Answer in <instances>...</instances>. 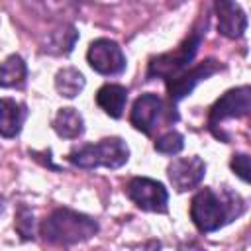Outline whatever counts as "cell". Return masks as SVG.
<instances>
[{
    "mask_svg": "<svg viewBox=\"0 0 251 251\" xmlns=\"http://www.w3.org/2000/svg\"><path fill=\"white\" fill-rule=\"evenodd\" d=\"M53 129L65 139H75L84 131L82 116L75 108H61L53 120Z\"/></svg>",
    "mask_w": 251,
    "mask_h": 251,
    "instance_id": "5bb4252c",
    "label": "cell"
},
{
    "mask_svg": "<svg viewBox=\"0 0 251 251\" xmlns=\"http://www.w3.org/2000/svg\"><path fill=\"white\" fill-rule=\"evenodd\" d=\"M251 110V90L249 86H239L227 90L210 110V127L218 126L229 118H243Z\"/></svg>",
    "mask_w": 251,
    "mask_h": 251,
    "instance_id": "52a82bcc",
    "label": "cell"
},
{
    "mask_svg": "<svg viewBox=\"0 0 251 251\" xmlns=\"http://www.w3.org/2000/svg\"><path fill=\"white\" fill-rule=\"evenodd\" d=\"M214 8H216V16H218L220 33L229 39L241 37L247 27V16L241 10V6L235 2H227V0H218L214 4Z\"/></svg>",
    "mask_w": 251,
    "mask_h": 251,
    "instance_id": "8fae6325",
    "label": "cell"
},
{
    "mask_svg": "<svg viewBox=\"0 0 251 251\" xmlns=\"http://www.w3.org/2000/svg\"><path fill=\"white\" fill-rule=\"evenodd\" d=\"M126 194L137 208L145 212H159V214L167 212L169 192L161 182L153 178H145V176L131 178L126 186Z\"/></svg>",
    "mask_w": 251,
    "mask_h": 251,
    "instance_id": "5b68a950",
    "label": "cell"
},
{
    "mask_svg": "<svg viewBox=\"0 0 251 251\" xmlns=\"http://www.w3.org/2000/svg\"><path fill=\"white\" fill-rule=\"evenodd\" d=\"M129 149L120 137H106L98 143H88L75 147L69 153V161L80 169H94V167H108L120 169L127 163Z\"/></svg>",
    "mask_w": 251,
    "mask_h": 251,
    "instance_id": "3957f363",
    "label": "cell"
},
{
    "mask_svg": "<svg viewBox=\"0 0 251 251\" xmlns=\"http://www.w3.org/2000/svg\"><path fill=\"white\" fill-rule=\"evenodd\" d=\"M167 173H169V180H171L173 188L178 192H184V190H190L200 184V180L204 178V173H206V165L196 155L178 157L167 167Z\"/></svg>",
    "mask_w": 251,
    "mask_h": 251,
    "instance_id": "ba28073f",
    "label": "cell"
},
{
    "mask_svg": "<svg viewBox=\"0 0 251 251\" xmlns=\"http://www.w3.org/2000/svg\"><path fill=\"white\" fill-rule=\"evenodd\" d=\"M25 106L12 100L0 98V135L2 137H16L25 120Z\"/></svg>",
    "mask_w": 251,
    "mask_h": 251,
    "instance_id": "7c38bea8",
    "label": "cell"
},
{
    "mask_svg": "<svg viewBox=\"0 0 251 251\" xmlns=\"http://www.w3.org/2000/svg\"><path fill=\"white\" fill-rule=\"evenodd\" d=\"M218 71H220V65H218L214 59H208V61L196 65L194 69H190L188 73H182V75L175 76L173 80L167 82L171 100H173V102H178L180 98H184L186 94H190L192 88H194L198 82L206 80L208 76H212V75L218 73Z\"/></svg>",
    "mask_w": 251,
    "mask_h": 251,
    "instance_id": "9c48e42d",
    "label": "cell"
},
{
    "mask_svg": "<svg viewBox=\"0 0 251 251\" xmlns=\"http://www.w3.org/2000/svg\"><path fill=\"white\" fill-rule=\"evenodd\" d=\"M231 169L237 173V176L241 180H249V155L245 153H237L231 157Z\"/></svg>",
    "mask_w": 251,
    "mask_h": 251,
    "instance_id": "d6986e66",
    "label": "cell"
},
{
    "mask_svg": "<svg viewBox=\"0 0 251 251\" xmlns=\"http://www.w3.org/2000/svg\"><path fill=\"white\" fill-rule=\"evenodd\" d=\"M161 112H163V100L157 94H141L133 102L129 122L141 133L151 135L155 126H157V120H159Z\"/></svg>",
    "mask_w": 251,
    "mask_h": 251,
    "instance_id": "30bf717a",
    "label": "cell"
},
{
    "mask_svg": "<svg viewBox=\"0 0 251 251\" xmlns=\"http://www.w3.org/2000/svg\"><path fill=\"white\" fill-rule=\"evenodd\" d=\"M88 65L100 75H120L126 69V55L112 39H96L88 47Z\"/></svg>",
    "mask_w": 251,
    "mask_h": 251,
    "instance_id": "8992f818",
    "label": "cell"
},
{
    "mask_svg": "<svg viewBox=\"0 0 251 251\" xmlns=\"http://www.w3.org/2000/svg\"><path fill=\"white\" fill-rule=\"evenodd\" d=\"M27 67L20 55H10L4 63H0V86L16 88L25 82Z\"/></svg>",
    "mask_w": 251,
    "mask_h": 251,
    "instance_id": "9a60e30c",
    "label": "cell"
},
{
    "mask_svg": "<svg viewBox=\"0 0 251 251\" xmlns=\"http://www.w3.org/2000/svg\"><path fill=\"white\" fill-rule=\"evenodd\" d=\"M200 41H202V31H192L173 53H165V55L151 59L149 69H147V76L149 78L161 76L167 82L173 80L192 61V57L196 55V51L200 47Z\"/></svg>",
    "mask_w": 251,
    "mask_h": 251,
    "instance_id": "277c9868",
    "label": "cell"
},
{
    "mask_svg": "<svg viewBox=\"0 0 251 251\" xmlns=\"http://www.w3.org/2000/svg\"><path fill=\"white\" fill-rule=\"evenodd\" d=\"M55 88L65 98H75L84 88V76L76 69H61L55 76Z\"/></svg>",
    "mask_w": 251,
    "mask_h": 251,
    "instance_id": "2e32d148",
    "label": "cell"
},
{
    "mask_svg": "<svg viewBox=\"0 0 251 251\" xmlns=\"http://www.w3.org/2000/svg\"><path fill=\"white\" fill-rule=\"evenodd\" d=\"M184 147V137L178 131H167L155 141V149L165 155H175Z\"/></svg>",
    "mask_w": 251,
    "mask_h": 251,
    "instance_id": "e0dca14e",
    "label": "cell"
},
{
    "mask_svg": "<svg viewBox=\"0 0 251 251\" xmlns=\"http://www.w3.org/2000/svg\"><path fill=\"white\" fill-rule=\"evenodd\" d=\"M126 100H127V90L122 84H104L96 92V104L110 118H120L122 116Z\"/></svg>",
    "mask_w": 251,
    "mask_h": 251,
    "instance_id": "4fadbf2b",
    "label": "cell"
},
{
    "mask_svg": "<svg viewBox=\"0 0 251 251\" xmlns=\"http://www.w3.org/2000/svg\"><path fill=\"white\" fill-rule=\"evenodd\" d=\"M243 212V200L224 190V194L214 192L212 188H202L194 194L190 202V218L200 231H216L235 216Z\"/></svg>",
    "mask_w": 251,
    "mask_h": 251,
    "instance_id": "6da1fadb",
    "label": "cell"
},
{
    "mask_svg": "<svg viewBox=\"0 0 251 251\" xmlns=\"http://www.w3.org/2000/svg\"><path fill=\"white\" fill-rule=\"evenodd\" d=\"M98 231V224L84 214L69 208L53 210L41 224V235L53 245H75L90 239Z\"/></svg>",
    "mask_w": 251,
    "mask_h": 251,
    "instance_id": "7a4b0ae2",
    "label": "cell"
},
{
    "mask_svg": "<svg viewBox=\"0 0 251 251\" xmlns=\"http://www.w3.org/2000/svg\"><path fill=\"white\" fill-rule=\"evenodd\" d=\"M16 229L22 233L24 239L33 237V214L27 208H22L16 216Z\"/></svg>",
    "mask_w": 251,
    "mask_h": 251,
    "instance_id": "ac0fdd59",
    "label": "cell"
}]
</instances>
